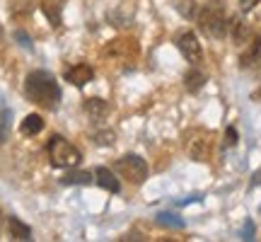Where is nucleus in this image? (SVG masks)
<instances>
[{"mask_svg":"<svg viewBox=\"0 0 261 242\" xmlns=\"http://www.w3.org/2000/svg\"><path fill=\"white\" fill-rule=\"evenodd\" d=\"M237 138H240V136H237V129H234V126H227V129H225L223 146L225 148H234V146H237Z\"/></svg>","mask_w":261,"mask_h":242,"instance_id":"22","label":"nucleus"},{"mask_svg":"<svg viewBox=\"0 0 261 242\" xmlns=\"http://www.w3.org/2000/svg\"><path fill=\"white\" fill-rule=\"evenodd\" d=\"M15 37L19 39V41H22V46H27V49H32V39L27 37V34H24V32H15Z\"/></svg>","mask_w":261,"mask_h":242,"instance_id":"25","label":"nucleus"},{"mask_svg":"<svg viewBox=\"0 0 261 242\" xmlns=\"http://www.w3.org/2000/svg\"><path fill=\"white\" fill-rule=\"evenodd\" d=\"M240 65L242 68H256V65H261V34L254 39L252 44H249V49L242 54Z\"/></svg>","mask_w":261,"mask_h":242,"instance_id":"11","label":"nucleus"},{"mask_svg":"<svg viewBox=\"0 0 261 242\" xmlns=\"http://www.w3.org/2000/svg\"><path fill=\"white\" fill-rule=\"evenodd\" d=\"M41 131H44V119H41L39 114H29V116H24V121L19 124V133H22V136H37Z\"/></svg>","mask_w":261,"mask_h":242,"instance_id":"16","label":"nucleus"},{"mask_svg":"<svg viewBox=\"0 0 261 242\" xmlns=\"http://www.w3.org/2000/svg\"><path fill=\"white\" fill-rule=\"evenodd\" d=\"M230 34H232V41L237 44V46H244V44L249 41L252 29H249V25H247L244 19H232V25H230Z\"/></svg>","mask_w":261,"mask_h":242,"instance_id":"14","label":"nucleus"},{"mask_svg":"<svg viewBox=\"0 0 261 242\" xmlns=\"http://www.w3.org/2000/svg\"><path fill=\"white\" fill-rule=\"evenodd\" d=\"M0 225H3V215H0Z\"/></svg>","mask_w":261,"mask_h":242,"instance_id":"27","label":"nucleus"},{"mask_svg":"<svg viewBox=\"0 0 261 242\" xmlns=\"http://www.w3.org/2000/svg\"><path fill=\"white\" fill-rule=\"evenodd\" d=\"M196 22H198V29H201L208 39H225L227 29H230L223 8H220V5H211V3L196 12Z\"/></svg>","mask_w":261,"mask_h":242,"instance_id":"2","label":"nucleus"},{"mask_svg":"<svg viewBox=\"0 0 261 242\" xmlns=\"http://www.w3.org/2000/svg\"><path fill=\"white\" fill-rule=\"evenodd\" d=\"M136 41L133 39H116V41H109V49H107V54H112L114 58L121 56V61H126V63H130L133 61V56H136Z\"/></svg>","mask_w":261,"mask_h":242,"instance_id":"8","label":"nucleus"},{"mask_svg":"<svg viewBox=\"0 0 261 242\" xmlns=\"http://www.w3.org/2000/svg\"><path fill=\"white\" fill-rule=\"evenodd\" d=\"M184 148H187L189 158L196 160V162H205L211 158V150H213V133L203 129H196L187 133V140H184Z\"/></svg>","mask_w":261,"mask_h":242,"instance_id":"4","label":"nucleus"},{"mask_svg":"<svg viewBox=\"0 0 261 242\" xmlns=\"http://www.w3.org/2000/svg\"><path fill=\"white\" fill-rule=\"evenodd\" d=\"M8 230H10V237H12V240H22V242L32 240V228H29L27 223H22L19 218H15V215L8 218Z\"/></svg>","mask_w":261,"mask_h":242,"instance_id":"13","label":"nucleus"},{"mask_svg":"<svg viewBox=\"0 0 261 242\" xmlns=\"http://www.w3.org/2000/svg\"><path fill=\"white\" fill-rule=\"evenodd\" d=\"M114 172L121 175L123 179H128L130 184H143L148 179V162L140 155H123V158L116 160Z\"/></svg>","mask_w":261,"mask_h":242,"instance_id":"5","label":"nucleus"},{"mask_svg":"<svg viewBox=\"0 0 261 242\" xmlns=\"http://www.w3.org/2000/svg\"><path fill=\"white\" fill-rule=\"evenodd\" d=\"M198 201H203V194H191V196H187V199H181V201H179V206L198 204Z\"/></svg>","mask_w":261,"mask_h":242,"instance_id":"24","label":"nucleus"},{"mask_svg":"<svg viewBox=\"0 0 261 242\" xmlns=\"http://www.w3.org/2000/svg\"><path fill=\"white\" fill-rule=\"evenodd\" d=\"M240 5H242L244 12H249V10H252L254 5H259V0H240Z\"/></svg>","mask_w":261,"mask_h":242,"instance_id":"26","label":"nucleus"},{"mask_svg":"<svg viewBox=\"0 0 261 242\" xmlns=\"http://www.w3.org/2000/svg\"><path fill=\"white\" fill-rule=\"evenodd\" d=\"M63 78L70 85H75V87H85L87 83H92L94 68L90 63H75V65H70V68H65Z\"/></svg>","mask_w":261,"mask_h":242,"instance_id":"7","label":"nucleus"},{"mask_svg":"<svg viewBox=\"0 0 261 242\" xmlns=\"http://www.w3.org/2000/svg\"><path fill=\"white\" fill-rule=\"evenodd\" d=\"M10 121H12V112H10L5 104L0 102V146L8 140V133H10Z\"/></svg>","mask_w":261,"mask_h":242,"instance_id":"19","label":"nucleus"},{"mask_svg":"<svg viewBox=\"0 0 261 242\" xmlns=\"http://www.w3.org/2000/svg\"><path fill=\"white\" fill-rule=\"evenodd\" d=\"M177 49L189 63H201V58H203V49H201L198 37L194 32H181L177 37Z\"/></svg>","mask_w":261,"mask_h":242,"instance_id":"6","label":"nucleus"},{"mask_svg":"<svg viewBox=\"0 0 261 242\" xmlns=\"http://www.w3.org/2000/svg\"><path fill=\"white\" fill-rule=\"evenodd\" d=\"M203 85H205V73H203V70H198V68H191V70L184 75V87H187L191 94L201 92V90H203Z\"/></svg>","mask_w":261,"mask_h":242,"instance_id":"15","label":"nucleus"},{"mask_svg":"<svg viewBox=\"0 0 261 242\" xmlns=\"http://www.w3.org/2000/svg\"><path fill=\"white\" fill-rule=\"evenodd\" d=\"M259 211H261V208H259Z\"/></svg>","mask_w":261,"mask_h":242,"instance_id":"28","label":"nucleus"},{"mask_svg":"<svg viewBox=\"0 0 261 242\" xmlns=\"http://www.w3.org/2000/svg\"><path fill=\"white\" fill-rule=\"evenodd\" d=\"M114 138H116V133H114L112 129H104V131H97V133H94V143H97V146H112Z\"/></svg>","mask_w":261,"mask_h":242,"instance_id":"20","label":"nucleus"},{"mask_svg":"<svg viewBox=\"0 0 261 242\" xmlns=\"http://www.w3.org/2000/svg\"><path fill=\"white\" fill-rule=\"evenodd\" d=\"M177 10L184 15V17H196V5H194V0H177Z\"/></svg>","mask_w":261,"mask_h":242,"instance_id":"21","label":"nucleus"},{"mask_svg":"<svg viewBox=\"0 0 261 242\" xmlns=\"http://www.w3.org/2000/svg\"><path fill=\"white\" fill-rule=\"evenodd\" d=\"M24 94L44 109H56L61 102V85L46 70H32L24 80Z\"/></svg>","mask_w":261,"mask_h":242,"instance_id":"1","label":"nucleus"},{"mask_svg":"<svg viewBox=\"0 0 261 242\" xmlns=\"http://www.w3.org/2000/svg\"><path fill=\"white\" fill-rule=\"evenodd\" d=\"M155 221H158V225H162V228H172V230H181V228L187 225L177 213H169V211L158 213V215H155Z\"/></svg>","mask_w":261,"mask_h":242,"instance_id":"18","label":"nucleus"},{"mask_svg":"<svg viewBox=\"0 0 261 242\" xmlns=\"http://www.w3.org/2000/svg\"><path fill=\"white\" fill-rule=\"evenodd\" d=\"M68 0H41V10H44V15L48 17V22L58 27L61 25V15H63V8Z\"/></svg>","mask_w":261,"mask_h":242,"instance_id":"12","label":"nucleus"},{"mask_svg":"<svg viewBox=\"0 0 261 242\" xmlns=\"http://www.w3.org/2000/svg\"><path fill=\"white\" fill-rule=\"evenodd\" d=\"M85 114L92 121L104 119L109 114V102H104L102 97H90V100H85Z\"/></svg>","mask_w":261,"mask_h":242,"instance_id":"9","label":"nucleus"},{"mask_svg":"<svg viewBox=\"0 0 261 242\" xmlns=\"http://www.w3.org/2000/svg\"><path fill=\"white\" fill-rule=\"evenodd\" d=\"M242 240H254V223L252 221H247L242 228Z\"/></svg>","mask_w":261,"mask_h":242,"instance_id":"23","label":"nucleus"},{"mask_svg":"<svg viewBox=\"0 0 261 242\" xmlns=\"http://www.w3.org/2000/svg\"><path fill=\"white\" fill-rule=\"evenodd\" d=\"M94 177L90 175V172H83V170H70L68 175H63V179H61V184L70 186V184H92Z\"/></svg>","mask_w":261,"mask_h":242,"instance_id":"17","label":"nucleus"},{"mask_svg":"<svg viewBox=\"0 0 261 242\" xmlns=\"http://www.w3.org/2000/svg\"><path fill=\"white\" fill-rule=\"evenodd\" d=\"M94 182L102 186V189L112 191V194H116V191L121 189V184H119L116 175H114V172H112L109 167H97V172H94Z\"/></svg>","mask_w":261,"mask_h":242,"instance_id":"10","label":"nucleus"},{"mask_svg":"<svg viewBox=\"0 0 261 242\" xmlns=\"http://www.w3.org/2000/svg\"><path fill=\"white\" fill-rule=\"evenodd\" d=\"M46 150H48V160H51V165L58 167V170L75 167V165H80V160H83V153L75 148L73 143H68L63 136H51Z\"/></svg>","mask_w":261,"mask_h":242,"instance_id":"3","label":"nucleus"}]
</instances>
